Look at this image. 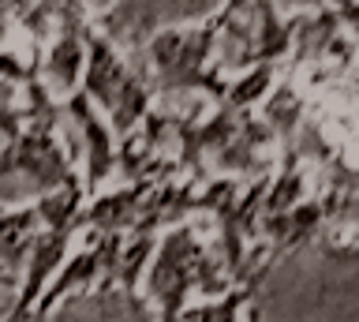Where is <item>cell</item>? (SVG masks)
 <instances>
[{
    "instance_id": "7a4b0ae2",
    "label": "cell",
    "mask_w": 359,
    "mask_h": 322,
    "mask_svg": "<svg viewBox=\"0 0 359 322\" xmlns=\"http://www.w3.org/2000/svg\"><path fill=\"white\" fill-rule=\"evenodd\" d=\"M79 90L109 120L116 139H128L131 131H139V124L150 116L154 98H157L146 64L128 60L94 27L86 30V68H83V86Z\"/></svg>"
},
{
    "instance_id": "ba28073f",
    "label": "cell",
    "mask_w": 359,
    "mask_h": 322,
    "mask_svg": "<svg viewBox=\"0 0 359 322\" xmlns=\"http://www.w3.org/2000/svg\"><path fill=\"white\" fill-rule=\"evenodd\" d=\"M41 232V217L34 210V199L22 206H0V270L22 281V270L30 262V248Z\"/></svg>"
},
{
    "instance_id": "6da1fadb",
    "label": "cell",
    "mask_w": 359,
    "mask_h": 322,
    "mask_svg": "<svg viewBox=\"0 0 359 322\" xmlns=\"http://www.w3.org/2000/svg\"><path fill=\"white\" fill-rule=\"evenodd\" d=\"M217 270H224V262L213 259L210 248L198 240V232L184 221V225L161 232V243H157L139 293H146V304L157 322H176L191 304V296L210 300L224 293V277Z\"/></svg>"
},
{
    "instance_id": "52a82bcc",
    "label": "cell",
    "mask_w": 359,
    "mask_h": 322,
    "mask_svg": "<svg viewBox=\"0 0 359 322\" xmlns=\"http://www.w3.org/2000/svg\"><path fill=\"white\" fill-rule=\"evenodd\" d=\"M146 195H150V184H112L105 192L90 195L83 214H79V232L123 236V232L139 221Z\"/></svg>"
},
{
    "instance_id": "5b68a950",
    "label": "cell",
    "mask_w": 359,
    "mask_h": 322,
    "mask_svg": "<svg viewBox=\"0 0 359 322\" xmlns=\"http://www.w3.org/2000/svg\"><path fill=\"white\" fill-rule=\"evenodd\" d=\"M86 30H90V8L83 4H60L53 38L41 49L38 79L56 102H67L83 86V68H86Z\"/></svg>"
},
{
    "instance_id": "8992f818",
    "label": "cell",
    "mask_w": 359,
    "mask_h": 322,
    "mask_svg": "<svg viewBox=\"0 0 359 322\" xmlns=\"http://www.w3.org/2000/svg\"><path fill=\"white\" fill-rule=\"evenodd\" d=\"M60 109H64V116L79 128V135H83L86 169H83V176H79V180H83V192H86V199H90V195L105 192L109 180L116 176V147H120V139L112 135L109 120L86 102L83 90L72 94L67 102H60Z\"/></svg>"
},
{
    "instance_id": "3957f363",
    "label": "cell",
    "mask_w": 359,
    "mask_h": 322,
    "mask_svg": "<svg viewBox=\"0 0 359 322\" xmlns=\"http://www.w3.org/2000/svg\"><path fill=\"white\" fill-rule=\"evenodd\" d=\"M213 46H217V12L184 27H165L150 38L142 64L154 79L157 94H213L221 102L224 83L213 68Z\"/></svg>"
},
{
    "instance_id": "9c48e42d",
    "label": "cell",
    "mask_w": 359,
    "mask_h": 322,
    "mask_svg": "<svg viewBox=\"0 0 359 322\" xmlns=\"http://www.w3.org/2000/svg\"><path fill=\"white\" fill-rule=\"evenodd\" d=\"M243 296H247V288H240V293L232 288V293H224L217 300H191L176 322H236L243 307Z\"/></svg>"
},
{
    "instance_id": "277c9868",
    "label": "cell",
    "mask_w": 359,
    "mask_h": 322,
    "mask_svg": "<svg viewBox=\"0 0 359 322\" xmlns=\"http://www.w3.org/2000/svg\"><path fill=\"white\" fill-rule=\"evenodd\" d=\"M0 180H27L34 199L60 192L67 184H79L75 158L64 147L60 128L53 124H30L0 150Z\"/></svg>"
}]
</instances>
